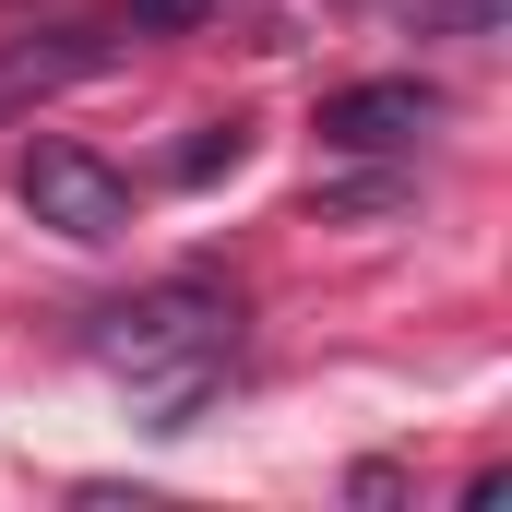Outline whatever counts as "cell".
<instances>
[{
  "instance_id": "1",
  "label": "cell",
  "mask_w": 512,
  "mask_h": 512,
  "mask_svg": "<svg viewBox=\"0 0 512 512\" xmlns=\"http://www.w3.org/2000/svg\"><path fill=\"white\" fill-rule=\"evenodd\" d=\"M84 346H96L120 382L155 393L143 429H191V405L215 393L227 346H239V286H215V274H167V286H143V298H108V310L84 322Z\"/></svg>"
},
{
  "instance_id": "2",
  "label": "cell",
  "mask_w": 512,
  "mask_h": 512,
  "mask_svg": "<svg viewBox=\"0 0 512 512\" xmlns=\"http://www.w3.org/2000/svg\"><path fill=\"white\" fill-rule=\"evenodd\" d=\"M12 191H24V215H36V227H60L72 251H108V239L131 227V179L108 167V155H84V143H36Z\"/></svg>"
},
{
  "instance_id": "3",
  "label": "cell",
  "mask_w": 512,
  "mask_h": 512,
  "mask_svg": "<svg viewBox=\"0 0 512 512\" xmlns=\"http://www.w3.org/2000/svg\"><path fill=\"white\" fill-rule=\"evenodd\" d=\"M120 60V36H96V24H48V36H12L0 48V131L24 120V108H48V96H72V84H96Z\"/></svg>"
},
{
  "instance_id": "4",
  "label": "cell",
  "mask_w": 512,
  "mask_h": 512,
  "mask_svg": "<svg viewBox=\"0 0 512 512\" xmlns=\"http://www.w3.org/2000/svg\"><path fill=\"white\" fill-rule=\"evenodd\" d=\"M429 131H441L429 84H346V96H322V155H417Z\"/></svg>"
},
{
  "instance_id": "5",
  "label": "cell",
  "mask_w": 512,
  "mask_h": 512,
  "mask_svg": "<svg viewBox=\"0 0 512 512\" xmlns=\"http://www.w3.org/2000/svg\"><path fill=\"white\" fill-rule=\"evenodd\" d=\"M512 0H417V36H501Z\"/></svg>"
},
{
  "instance_id": "6",
  "label": "cell",
  "mask_w": 512,
  "mask_h": 512,
  "mask_svg": "<svg viewBox=\"0 0 512 512\" xmlns=\"http://www.w3.org/2000/svg\"><path fill=\"white\" fill-rule=\"evenodd\" d=\"M131 12V36H191L203 12H227V0H120Z\"/></svg>"
},
{
  "instance_id": "7",
  "label": "cell",
  "mask_w": 512,
  "mask_h": 512,
  "mask_svg": "<svg viewBox=\"0 0 512 512\" xmlns=\"http://www.w3.org/2000/svg\"><path fill=\"white\" fill-rule=\"evenodd\" d=\"M215 167H239V120H227V131H203V143L179 155V179H215Z\"/></svg>"
}]
</instances>
